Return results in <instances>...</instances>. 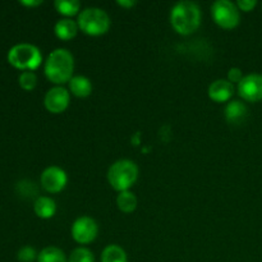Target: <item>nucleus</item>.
<instances>
[{"instance_id": "412c9836", "label": "nucleus", "mask_w": 262, "mask_h": 262, "mask_svg": "<svg viewBox=\"0 0 262 262\" xmlns=\"http://www.w3.org/2000/svg\"><path fill=\"white\" fill-rule=\"evenodd\" d=\"M18 82H19V86L23 90H26V91H32L36 87V84H37V77H36V74L33 72L26 71L20 73Z\"/></svg>"}, {"instance_id": "4468645a", "label": "nucleus", "mask_w": 262, "mask_h": 262, "mask_svg": "<svg viewBox=\"0 0 262 262\" xmlns=\"http://www.w3.org/2000/svg\"><path fill=\"white\" fill-rule=\"evenodd\" d=\"M69 83V91L72 95L77 97H89L92 92V83L87 77L84 76H73Z\"/></svg>"}, {"instance_id": "423d86ee", "label": "nucleus", "mask_w": 262, "mask_h": 262, "mask_svg": "<svg viewBox=\"0 0 262 262\" xmlns=\"http://www.w3.org/2000/svg\"><path fill=\"white\" fill-rule=\"evenodd\" d=\"M211 15L214 22L225 30H232L239 25L241 14L237 4L229 0H217L211 5Z\"/></svg>"}, {"instance_id": "f03ea898", "label": "nucleus", "mask_w": 262, "mask_h": 262, "mask_svg": "<svg viewBox=\"0 0 262 262\" xmlns=\"http://www.w3.org/2000/svg\"><path fill=\"white\" fill-rule=\"evenodd\" d=\"M170 23L179 35H192L201 25L200 7L196 3L188 0L177 3L170 10Z\"/></svg>"}, {"instance_id": "4be33fe9", "label": "nucleus", "mask_w": 262, "mask_h": 262, "mask_svg": "<svg viewBox=\"0 0 262 262\" xmlns=\"http://www.w3.org/2000/svg\"><path fill=\"white\" fill-rule=\"evenodd\" d=\"M17 191L20 196L26 197H33L37 192V188H36L35 184L30 181H20L17 183Z\"/></svg>"}, {"instance_id": "f257e3e1", "label": "nucleus", "mask_w": 262, "mask_h": 262, "mask_svg": "<svg viewBox=\"0 0 262 262\" xmlns=\"http://www.w3.org/2000/svg\"><path fill=\"white\" fill-rule=\"evenodd\" d=\"M73 71L74 58L71 51L64 48L51 51L46 59L45 68H43L46 78L56 86L68 83L73 77Z\"/></svg>"}, {"instance_id": "20e7f679", "label": "nucleus", "mask_w": 262, "mask_h": 262, "mask_svg": "<svg viewBox=\"0 0 262 262\" xmlns=\"http://www.w3.org/2000/svg\"><path fill=\"white\" fill-rule=\"evenodd\" d=\"M8 61L14 68L32 72L41 66L42 55L40 49L32 43H17L8 51Z\"/></svg>"}, {"instance_id": "2eb2a0df", "label": "nucleus", "mask_w": 262, "mask_h": 262, "mask_svg": "<svg viewBox=\"0 0 262 262\" xmlns=\"http://www.w3.org/2000/svg\"><path fill=\"white\" fill-rule=\"evenodd\" d=\"M33 210L40 219H50L55 215L56 204L50 197L40 196L36 199L35 204H33Z\"/></svg>"}, {"instance_id": "dca6fc26", "label": "nucleus", "mask_w": 262, "mask_h": 262, "mask_svg": "<svg viewBox=\"0 0 262 262\" xmlns=\"http://www.w3.org/2000/svg\"><path fill=\"white\" fill-rule=\"evenodd\" d=\"M101 262H128L125 251L118 245H109L101 253Z\"/></svg>"}, {"instance_id": "393cba45", "label": "nucleus", "mask_w": 262, "mask_h": 262, "mask_svg": "<svg viewBox=\"0 0 262 262\" xmlns=\"http://www.w3.org/2000/svg\"><path fill=\"white\" fill-rule=\"evenodd\" d=\"M235 4H237L238 9L239 10H243V12H251V10L256 7L257 2H256V0H238Z\"/></svg>"}, {"instance_id": "f8f14e48", "label": "nucleus", "mask_w": 262, "mask_h": 262, "mask_svg": "<svg viewBox=\"0 0 262 262\" xmlns=\"http://www.w3.org/2000/svg\"><path fill=\"white\" fill-rule=\"evenodd\" d=\"M248 115L246 104L239 100H230L225 106V119L230 124H242Z\"/></svg>"}, {"instance_id": "39448f33", "label": "nucleus", "mask_w": 262, "mask_h": 262, "mask_svg": "<svg viewBox=\"0 0 262 262\" xmlns=\"http://www.w3.org/2000/svg\"><path fill=\"white\" fill-rule=\"evenodd\" d=\"M78 27L82 32L90 36H101L109 31L112 20L109 14L100 8L91 7L81 10L78 14Z\"/></svg>"}, {"instance_id": "bb28decb", "label": "nucleus", "mask_w": 262, "mask_h": 262, "mask_svg": "<svg viewBox=\"0 0 262 262\" xmlns=\"http://www.w3.org/2000/svg\"><path fill=\"white\" fill-rule=\"evenodd\" d=\"M20 4L25 7H37L42 4V2L41 0H20Z\"/></svg>"}, {"instance_id": "9d476101", "label": "nucleus", "mask_w": 262, "mask_h": 262, "mask_svg": "<svg viewBox=\"0 0 262 262\" xmlns=\"http://www.w3.org/2000/svg\"><path fill=\"white\" fill-rule=\"evenodd\" d=\"M69 101H71V95L68 90L64 89L63 86H55L50 89L46 92L45 99H43L46 110L53 114H60L64 110H67V107L69 106Z\"/></svg>"}, {"instance_id": "5701e85b", "label": "nucleus", "mask_w": 262, "mask_h": 262, "mask_svg": "<svg viewBox=\"0 0 262 262\" xmlns=\"http://www.w3.org/2000/svg\"><path fill=\"white\" fill-rule=\"evenodd\" d=\"M37 256L38 255L36 253L35 248L31 247V246H25L18 251L17 258L19 262H33L37 260Z\"/></svg>"}, {"instance_id": "f3484780", "label": "nucleus", "mask_w": 262, "mask_h": 262, "mask_svg": "<svg viewBox=\"0 0 262 262\" xmlns=\"http://www.w3.org/2000/svg\"><path fill=\"white\" fill-rule=\"evenodd\" d=\"M137 197L130 191L120 192L117 197V206L124 214H130L137 207Z\"/></svg>"}, {"instance_id": "1a4fd4ad", "label": "nucleus", "mask_w": 262, "mask_h": 262, "mask_svg": "<svg viewBox=\"0 0 262 262\" xmlns=\"http://www.w3.org/2000/svg\"><path fill=\"white\" fill-rule=\"evenodd\" d=\"M238 94L248 102H257L262 100V74L251 73L243 77L238 83Z\"/></svg>"}, {"instance_id": "aec40b11", "label": "nucleus", "mask_w": 262, "mask_h": 262, "mask_svg": "<svg viewBox=\"0 0 262 262\" xmlns=\"http://www.w3.org/2000/svg\"><path fill=\"white\" fill-rule=\"evenodd\" d=\"M68 262H95L94 253L86 247H78L72 251Z\"/></svg>"}, {"instance_id": "a878e982", "label": "nucleus", "mask_w": 262, "mask_h": 262, "mask_svg": "<svg viewBox=\"0 0 262 262\" xmlns=\"http://www.w3.org/2000/svg\"><path fill=\"white\" fill-rule=\"evenodd\" d=\"M117 4L119 5V7H123V8H132V7H135L137 3H136L135 0H118Z\"/></svg>"}, {"instance_id": "9b49d317", "label": "nucleus", "mask_w": 262, "mask_h": 262, "mask_svg": "<svg viewBox=\"0 0 262 262\" xmlns=\"http://www.w3.org/2000/svg\"><path fill=\"white\" fill-rule=\"evenodd\" d=\"M209 97L215 102H229L234 95V86L228 79H216L209 86Z\"/></svg>"}, {"instance_id": "ddd939ff", "label": "nucleus", "mask_w": 262, "mask_h": 262, "mask_svg": "<svg viewBox=\"0 0 262 262\" xmlns=\"http://www.w3.org/2000/svg\"><path fill=\"white\" fill-rule=\"evenodd\" d=\"M78 30V23L72 18H61L54 26V32L56 37L63 41H69L76 37Z\"/></svg>"}, {"instance_id": "a211bd4d", "label": "nucleus", "mask_w": 262, "mask_h": 262, "mask_svg": "<svg viewBox=\"0 0 262 262\" xmlns=\"http://www.w3.org/2000/svg\"><path fill=\"white\" fill-rule=\"evenodd\" d=\"M37 262H68V258L60 248L49 246L38 253Z\"/></svg>"}, {"instance_id": "b1692460", "label": "nucleus", "mask_w": 262, "mask_h": 262, "mask_svg": "<svg viewBox=\"0 0 262 262\" xmlns=\"http://www.w3.org/2000/svg\"><path fill=\"white\" fill-rule=\"evenodd\" d=\"M243 73H242V69L237 68V67H233V68L229 69L228 72V81L230 83H239L243 79Z\"/></svg>"}, {"instance_id": "0eeeda50", "label": "nucleus", "mask_w": 262, "mask_h": 262, "mask_svg": "<svg viewBox=\"0 0 262 262\" xmlns=\"http://www.w3.org/2000/svg\"><path fill=\"white\" fill-rule=\"evenodd\" d=\"M71 234L72 238L79 245H89L96 239L99 234V225L92 217L81 216L72 224Z\"/></svg>"}, {"instance_id": "6e6552de", "label": "nucleus", "mask_w": 262, "mask_h": 262, "mask_svg": "<svg viewBox=\"0 0 262 262\" xmlns=\"http://www.w3.org/2000/svg\"><path fill=\"white\" fill-rule=\"evenodd\" d=\"M41 187L49 193H59L66 188L68 183L67 173L59 166H49L41 174Z\"/></svg>"}, {"instance_id": "7ed1b4c3", "label": "nucleus", "mask_w": 262, "mask_h": 262, "mask_svg": "<svg viewBox=\"0 0 262 262\" xmlns=\"http://www.w3.org/2000/svg\"><path fill=\"white\" fill-rule=\"evenodd\" d=\"M138 178V166L129 159L117 160L107 170V182L115 191H129Z\"/></svg>"}, {"instance_id": "6ab92c4d", "label": "nucleus", "mask_w": 262, "mask_h": 262, "mask_svg": "<svg viewBox=\"0 0 262 262\" xmlns=\"http://www.w3.org/2000/svg\"><path fill=\"white\" fill-rule=\"evenodd\" d=\"M54 7L59 14H63L66 18H71L79 13L81 3L78 0H56Z\"/></svg>"}]
</instances>
